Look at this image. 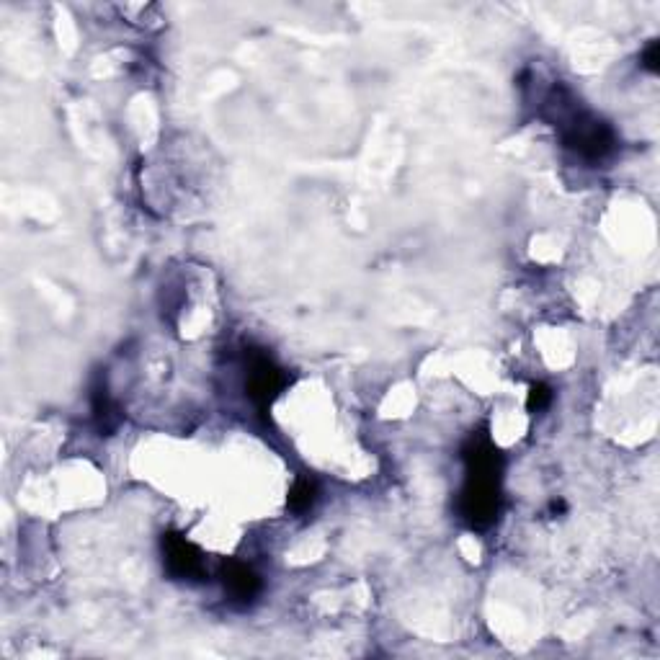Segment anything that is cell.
I'll return each mask as SVG.
<instances>
[{
    "label": "cell",
    "instance_id": "cell-1",
    "mask_svg": "<svg viewBox=\"0 0 660 660\" xmlns=\"http://www.w3.org/2000/svg\"><path fill=\"white\" fill-rule=\"evenodd\" d=\"M467 483L462 488V519L470 526L485 529L495 521L501 508V454L488 439H472L465 449Z\"/></svg>",
    "mask_w": 660,
    "mask_h": 660
},
{
    "label": "cell",
    "instance_id": "cell-5",
    "mask_svg": "<svg viewBox=\"0 0 660 660\" xmlns=\"http://www.w3.org/2000/svg\"><path fill=\"white\" fill-rule=\"evenodd\" d=\"M318 498V488L312 483L310 477H300L297 483H294L292 493H289V508L302 514V511H310L312 503Z\"/></svg>",
    "mask_w": 660,
    "mask_h": 660
},
{
    "label": "cell",
    "instance_id": "cell-4",
    "mask_svg": "<svg viewBox=\"0 0 660 660\" xmlns=\"http://www.w3.org/2000/svg\"><path fill=\"white\" fill-rule=\"evenodd\" d=\"M222 583H225L230 601H235V604H251L263 588L261 578L243 563H227L222 568Z\"/></svg>",
    "mask_w": 660,
    "mask_h": 660
},
{
    "label": "cell",
    "instance_id": "cell-3",
    "mask_svg": "<svg viewBox=\"0 0 660 660\" xmlns=\"http://www.w3.org/2000/svg\"><path fill=\"white\" fill-rule=\"evenodd\" d=\"M245 385H248V395H251L253 403L266 408L284 387V374L269 356L258 354L253 356L251 364H248V379H245Z\"/></svg>",
    "mask_w": 660,
    "mask_h": 660
},
{
    "label": "cell",
    "instance_id": "cell-7",
    "mask_svg": "<svg viewBox=\"0 0 660 660\" xmlns=\"http://www.w3.org/2000/svg\"><path fill=\"white\" fill-rule=\"evenodd\" d=\"M658 49H660L658 42H653L648 47V52H645V68L653 70V73L658 70Z\"/></svg>",
    "mask_w": 660,
    "mask_h": 660
},
{
    "label": "cell",
    "instance_id": "cell-6",
    "mask_svg": "<svg viewBox=\"0 0 660 660\" xmlns=\"http://www.w3.org/2000/svg\"><path fill=\"white\" fill-rule=\"evenodd\" d=\"M550 400H552V392L547 385H534L532 392H529V408L532 410H544L550 405Z\"/></svg>",
    "mask_w": 660,
    "mask_h": 660
},
{
    "label": "cell",
    "instance_id": "cell-2",
    "mask_svg": "<svg viewBox=\"0 0 660 660\" xmlns=\"http://www.w3.org/2000/svg\"><path fill=\"white\" fill-rule=\"evenodd\" d=\"M163 555L165 568L178 581H194V578L204 573L202 552L196 550L194 544L186 537H181V534H168L163 539Z\"/></svg>",
    "mask_w": 660,
    "mask_h": 660
}]
</instances>
